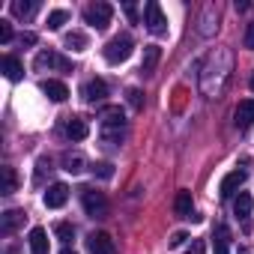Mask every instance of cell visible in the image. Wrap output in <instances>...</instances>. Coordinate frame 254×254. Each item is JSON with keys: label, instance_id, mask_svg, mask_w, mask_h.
<instances>
[{"label": "cell", "instance_id": "13", "mask_svg": "<svg viewBox=\"0 0 254 254\" xmlns=\"http://www.w3.org/2000/svg\"><path fill=\"white\" fill-rule=\"evenodd\" d=\"M39 90L51 99V102H66L69 99V90H66V84L63 81H54V78H48V81H42L39 84Z\"/></svg>", "mask_w": 254, "mask_h": 254}, {"label": "cell", "instance_id": "33", "mask_svg": "<svg viewBox=\"0 0 254 254\" xmlns=\"http://www.w3.org/2000/svg\"><path fill=\"white\" fill-rule=\"evenodd\" d=\"M189 254H203V242H200V239H194V242H191V248H189Z\"/></svg>", "mask_w": 254, "mask_h": 254}, {"label": "cell", "instance_id": "25", "mask_svg": "<svg viewBox=\"0 0 254 254\" xmlns=\"http://www.w3.org/2000/svg\"><path fill=\"white\" fill-rule=\"evenodd\" d=\"M54 233H57V239H60V242H72L75 227H72L69 221H57V224H54Z\"/></svg>", "mask_w": 254, "mask_h": 254}, {"label": "cell", "instance_id": "17", "mask_svg": "<svg viewBox=\"0 0 254 254\" xmlns=\"http://www.w3.org/2000/svg\"><path fill=\"white\" fill-rule=\"evenodd\" d=\"M212 248H215V254H230V230H227V224H218L212 230Z\"/></svg>", "mask_w": 254, "mask_h": 254}, {"label": "cell", "instance_id": "36", "mask_svg": "<svg viewBox=\"0 0 254 254\" xmlns=\"http://www.w3.org/2000/svg\"><path fill=\"white\" fill-rule=\"evenodd\" d=\"M251 90H254V72H251Z\"/></svg>", "mask_w": 254, "mask_h": 254}, {"label": "cell", "instance_id": "27", "mask_svg": "<svg viewBox=\"0 0 254 254\" xmlns=\"http://www.w3.org/2000/svg\"><path fill=\"white\" fill-rule=\"evenodd\" d=\"M93 174L102 177V180H111V177H114V168H111L108 162H99V165H93Z\"/></svg>", "mask_w": 254, "mask_h": 254}, {"label": "cell", "instance_id": "9", "mask_svg": "<svg viewBox=\"0 0 254 254\" xmlns=\"http://www.w3.org/2000/svg\"><path fill=\"white\" fill-rule=\"evenodd\" d=\"M87 251L90 254H114V242H111V236L108 233H90L87 236Z\"/></svg>", "mask_w": 254, "mask_h": 254}, {"label": "cell", "instance_id": "8", "mask_svg": "<svg viewBox=\"0 0 254 254\" xmlns=\"http://www.w3.org/2000/svg\"><path fill=\"white\" fill-rule=\"evenodd\" d=\"M81 96H84V102H90V105L105 102V96H108V84H105L102 78H93V81H87V84H84Z\"/></svg>", "mask_w": 254, "mask_h": 254}, {"label": "cell", "instance_id": "30", "mask_svg": "<svg viewBox=\"0 0 254 254\" xmlns=\"http://www.w3.org/2000/svg\"><path fill=\"white\" fill-rule=\"evenodd\" d=\"M242 42H245V48H251V51H254V24H248V27H245V39H242Z\"/></svg>", "mask_w": 254, "mask_h": 254}, {"label": "cell", "instance_id": "5", "mask_svg": "<svg viewBox=\"0 0 254 254\" xmlns=\"http://www.w3.org/2000/svg\"><path fill=\"white\" fill-rule=\"evenodd\" d=\"M111 15H114V6L111 3H90L84 9V21L90 27H96V30H105L111 24Z\"/></svg>", "mask_w": 254, "mask_h": 254}, {"label": "cell", "instance_id": "1", "mask_svg": "<svg viewBox=\"0 0 254 254\" xmlns=\"http://www.w3.org/2000/svg\"><path fill=\"white\" fill-rule=\"evenodd\" d=\"M102 138L108 144H120L126 138V117L120 108H105L102 111Z\"/></svg>", "mask_w": 254, "mask_h": 254}, {"label": "cell", "instance_id": "21", "mask_svg": "<svg viewBox=\"0 0 254 254\" xmlns=\"http://www.w3.org/2000/svg\"><path fill=\"white\" fill-rule=\"evenodd\" d=\"M63 171H69V174H81V171H84V156H78V153H66V156H63Z\"/></svg>", "mask_w": 254, "mask_h": 254}, {"label": "cell", "instance_id": "16", "mask_svg": "<svg viewBox=\"0 0 254 254\" xmlns=\"http://www.w3.org/2000/svg\"><path fill=\"white\" fill-rule=\"evenodd\" d=\"M159 60H162V48L159 45H147L144 48V60H141V72L144 75H153L156 66H159Z\"/></svg>", "mask_w": 254, "mask_h": 254}, {"label": "cell", "instance_id": "34", "mask_svg": "<svg viewBox=\"0 0 254 254\" xmlns=\"http://www.w3.org/2000/svg\"><path fill=\"white\" fill-rule=\"evenodd\" d=\"M126 15H129V18H132V21H135V18H138V9H135V6H132V3H126Z\"/></svg>", "mask_w": 254, "mask_h": 254}, {"label": "cell", "instance_id": "28", "mask_svg": "<svg viewBox=\"0 0 254 254\" xmlns=\"http://www.w3.org/2000/svg\"><path fill=\"white\" fill-rule=\"evenodd\" d=\"M126 96H129V105H132L135 111H141V108H144V99H141V90H135V87H132L129 93H126Z\"/></svg>", "mask_w": 254, "mask_h": 254}, {"label": "cell", "instance_id": "2", "mask_svg": "<svg viewBox=\"0 0 254 254\" xmlns=\"http://www.w3.org/2000/svg\"><path fill=\"white\" fill-rule=\"evenodd\" d=\"M132 48H135V42H132V36H114L105 48H102V54H105V60L111 63V66H117V63H123V60H129L132 57Z\"/></svg>", "mask_w": 254, "mask_h": 254}, {"label": "cell", "instance_id": "31", "mask_svg": "<svg viewBox=\"0 0 254 254\" xmlns=\"http://www.w3.org/2000/svg\"><path fill=\"white\" fill-rule=\"evenodd\" d=\"M186 239H189V236H186V233H183V230H177V233H174V236H171V248H180V245H183V242H186Z\"/></svg>", "mask_w": 254, "mask_h": 254}, {"label": "cell", "instance_id": "22", "mask_svg": "<svg viewBox=\"0 0 254 254\" xmlns=\"http://www.w3.org/2000/svg\"><path fill=\"white\" fill-rule=\"evenodd\" d=\"M36 9H39V3H36V0H33V3H21V0H15V3H12V12H15L18 18H30Z\"/></svg>", "mask_w": 254, "mask_h": 254}, {"label": "cell", "instance_id": "12", "mask_svg": "<svg viewBox=\"0 0 254 254\" xmlns=\"http://www.w3.org/2000/svg\"><path fill=\"white\" fill-rule=\"evenodd\" d=\"M245 183V171H230L224 180H221V186H218V194L221 197H233L236 191H239V186Z\"/></svg>", "mask_w": 254, "mask_h": 254}, {"label": "cell", "instance_id": "19", "mask_svg": "<svg viewBox=\"0 0 254 254\" xmlns=\"http://www.w3.org/2000/svg\"><path fill=\"white\" fill-rule=\"evenodd\" d=\"M3 72H6L9 81H21V78H24V66H21V60L12 57V54L3 57Z\"/></svg>", "mask_w": 254, "mask_h": 254}, {"label": "cell", "instance_id": "10", "mask_svg": "<svg viewBox=\"0 0 254 254\" xmlns=\"http://www.w3.org/2000/svg\"><path fill=\"white\" fill-rule=\"evenodd\" d=\"M233 123L239 126V129H248V126L254 123V99H242L233 111Z\"/></svg>", "mask_w": 254, "mask_h": 254}, {"label": "cell", "instance_id": "14", "mask_svg": "<svg viewBox=\"0 0 254 254\" xmlns=\"http://www.w3.org/2000/svg\"><path fill=\"white\" fill-rule=\"evenodd\" d=\"M174 209H177V215H180V218L197 221V215H194V203H191V191H180V194H177V200H174Z\"/></svg>", "mask_w": 254, "mask_h": 254}, {"label": "cell", "instance_id": "24", "mask_svg": "<svg viewBox=\"0 0 254 254\" xmlns=\"http://www.w3.org/2000/svg\"><path fill=\"white\" fill-rule=\"evenodd\" d=\"M66 48H72V51H84L87 48V36L84 33H66Z\"/></svg>", "mask_w": 254, "mask_h": 254}, {"label": "cell", "instance_id": "6", "mask_svg": "<svg viewBox=\"0 0 254 254\" xmlns=\"http://www.w3.org/2000/svg\"><path fill=\"white\" fill-rule=\"evenodd\" d=\"M33 69H36V72H42V69H60V72H72V63H69L66 57L54 54V51H42V54H36V60H33Z\"/></svg>", "mask_w": 254, "mask_h": 254}, {"label": "cell", "instance_id": "15", "mask_svg": "<svg viewBox=\"0 0 254 254\" xmlns=\"http://www.w3.org/2000/svg\"><path fill=\"white\" fill-rule=\"evenodd\" d=\"M63 132H66L69 141H84V138L90 135V126H87L81 117H69V123H66V129H63Z\"/></svg>", "mask_w": 254, "mask_h": 254}, {"label": "cell", "instance_id": "4", "mask_svg": "<svg viewBox=\"0 0 254 254\" xmlns=\"http://www.w3.org/2000/svg\"><path fill=\"white\" fill-rule=\"evenodd\" d=\"M144 24H147V30L153 36H165L168 33V18H165V12H162V6L156 3V0H150V3L144 6Z\"/></svg>", "mask_w": 254, "mask_h": 254}, {"label": "cell", "instance_id": "20", "mask_svg": "<svg viewBox=\"0 0 254 254\" xmlns=\"http://www.w3.org/2000/svg\"><path fill=\"white\" fill-rule=\"evenodd\" d=\"M251 206H254L251 194H248V191H239V197L233 200V212H236L239 218H245V215H251Z\"/></svg>", "mask_w": 254, "mask_h": 254}, {"label": "cell", "instance_id": "3", "mask_svg": "<svg viewBox=\"0 0 254 254\" xmlns=\"http://www.w3.org/2000/svg\"><path fill=\"white\" fill-rule=\"evenodd\" d=\"M81 203H84V212L90 215V218H105L108 215V197L102 194V191H96V189H81Z\"/></svg>", "mask_w": 254, "mask_h": 254}, {"label": "cell", "instance_id": "18", "mask_svg": "<svg viewBox=\"0 0 254 254\" xmlns=\"http://www.w3.org/2000/svg\"><path fill=\"white\" fill-rule=\"evenodd\" d=\"M27 242H30V251H33V254H48V233H45L42 227H33Z\"/></svg>", "mask_w": 254, "mask_h": 254}, {"label": "cell", "instance_id": "7", "mask_svg": "<svg viewBox=\"0 0 254 254\" xmlns=\"http://www.w3.org/2000/svg\"><path fill=\"white\" fill-rule=\"evenodd\" d=\"M45 206L48 209H60L66 200H69V186L66 183H54V186H48V191H45Z\"/></svg>", "mask_w": 254, "mask_h": 254}, {"label": "cell", "instance_id": "26", "mask_svg": "<svg viewBox=\"0 0 254 254\" xmlns=\"http://www.w3.org/2000/svg\"><path fill=\"white\" fill-rule=\"evenodd\" d=\"M18 189V177H15V171L12 168H3V194H12Z\"/></svg>", "mask_w": 254, "mask_h": 254}, {"label": "cell", "instance_id": "29", "mask_svg": "<svg viewBox=\"0 0 254 254\" xmlns=\"http://www.w3.org/2000/svg\"><path fill=\"white\" fill-rule=\"evenodd\" d=\"M0 42H3V45L12 42V27H9L6 21H0Z\"/></svg>", "mask_w": 254, "mask_h": 254}, {"label": "cell", "instance_id": "35", "mask_svg": "<svg viewBox=\"0 0 254 254\" xmlns=\"http://www.w3.org/2000/svg\"><path fill=\"white\" fill-rule=\"evenodd\" d=\"M60 254H75V251H69V248H63V251H60Z\"/></svg>", "mask_w": 254, "mask_h": 254}, {"label": "cell", "instance_id": "23", "mask_svg": "<svg viewBox=\"0 0 254 254\" xmlns=\"http://www.w3.org/2000/svg\"><path fill=\"white\" fill-rule=\"evenodd\" d=\"M66 21H69V12H66V9H54V12H48V27H51V30H60Z\"/></svg>", "mask_w": 254, "mask_h": 254}, {"label": "cell", "instance_id": "11", "mask_svg": "<svg viewBox=\"0 0 254 254\" xmlns=\"http://www.w3.org/2000/svg\"><path fill=\"white\" fill-rule=\"evenodd\" d=\"M21 224H24V212L21 209H6L3 215H0V233H3V236L15 233Z\"/></svg>", "mask_w": 254, "mask_h": 254}, {"label": "cell", "instance_id": "32", "mask_svg": "<svg viewBox=\"0 0 254 254\" xmlns=\"http://www.w3.org/2000/svg\"><path fill=\"white\" fill-rule=\"evenodd\" d=\"M21 45H36V33H21Z\"/></svg>", "mask_w": 254, "mask_h": 254}]
</instances>
